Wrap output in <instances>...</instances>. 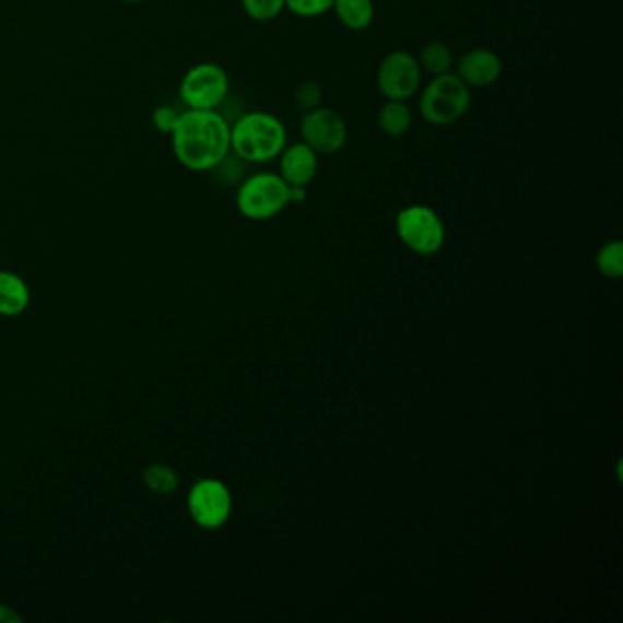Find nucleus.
Listing matches in <instances>:
<instances>
[{
	"label": "nucleus",
	"instance_id": "f257e3e1",
	"mask_svg": "<svg viewBox=\"0 0 623 623\" xmlns=\"http://www.w3.org/2000/svg\"><path fill=\"white\" fill-rule=\"evenodd\" d=\"M173 152L179 165L192 173L220 167L231 152V125L218 110H189L179 114L171 132Z\"/></svg>",
	"mask_w": 623,
	"mask_h": 623
},
{
	"label": "nucleus",
	"instance_id": "f03ea898",
	"mask_svg": "<svg viewBox=\"0 0 623 623\" xmlns=\"http://www.w3.org/2000/svg\"><path fill=\"white\" fill-rule=\"evenodd\" d=\"M287 146L284 122L269 111H247L231 127V151L245 163H268Z\"/></svg>",
	"mask_w": 623,
	"mask_h": 623
},
{
	"label": "nucleus",
	"instance_id": "7ed1b4c3",
	"mask_svg": "<svg viewBox=\"0 0 623 623\" xmlns=\"http://www.w3.org/2000/svg\"><path fill=\"white\" fill-rule=\"evenodd\" d=\"M472 92L456 72L432 78L419 97V111L432 127H448L467 114Z\"/></svg>",
	"mask_w": 623,
	"mask_h": 623
},
{
	"label": "nucleus",
	"instance_id": "20e7f679",
	"mask_svg": "<svg viewBox=\"0 0 623 623\" xmlns=\"http://www.w3.org/2000/svg\"><path fill=\"white\" fill-rule=\"evenodd\" d=\"M287 205H291L290 185L277 173L252 174L236 192L239 214L255 222L279 216Z\"/></svg>",
	"mask_w": 623,
	"mask_h": 623
},
{
	"label": "nucleus",
	"instance_id": "39448f33",
	"mask_svg": "<svg viewBox=\"0 0 623 623\" xmlns=\"http://www.w3.org/2000/svg\"><path fill=\"white\" fill-rule=\"evenodd\" d=\"M397 236L410 251L430 257L445 245V225L439 214L426 205H410L397 214Z\"/></svg>",
	"mask_w": 623,
	"mask_h": 623
},
{
	"label": "nucleus",
	"instance_id": "423d86ee",
	"mask_svg": "<svg viewBox=\"0 0 623 623\" xmlns=\"http://www.w3.org/2000/svg\"><path fill=\"white\" fill-rule=\"evenodd\" d=\"M187 510L200 529H222L233 513V494L220 479H200L187 494Z\"/></svg>",
	"mask_w": 623,
	"mask_h": 623
},
{
	"label": "nucleus",
	"instance_id": "0eeeda50",
	"mask_svg": "<svg viewBox=\"0 0 623 623\" xmlns=\"http://www.w3.org/2000/svg\"><path fill=\"white\" fill-rule=\"evenodd\" d=\"M231 81L222 67L200 62L185 73L179 84V97L192 110H218L227 97Z\"/></svg>",
	"mask_w": 623,
	"mask_h": 623
},
{
	"label": "nucleus",
	"instance_id": "6e6552de",
	"mask_svg": "<svg viewBox=\"0 0 623 623\" xmlns=\"http://www.w3.org/2000/svg\"><path fill=\"white\" fill-rule=\"evenodd\" d=\"M423 83V70L418 57L410 51H390L377 70V86L386 99L408 101L418 94Z\"/></svg>",
	"mask_w": 623,
	"mask_h": 623
},
{
	"label": "nucleus",
	"instance_id": "1a4fd4ad",
	"mask_svg": "<svg viewBox=\"0 0 623 623\" xmlns=\"http://www.w3.org/2000/svg\"><path fill=\"white\" fill-rule=\"evenodd\" d=\"M301 136L302 143H306L318 156H331L348 143V125L339 111L318 106L302 117Z\"/></svg>",
	"mask_w": 623,
	"mask_h": 623
},
{
	"label": "nucleus",
	"instance_id": "9d476101",
	"mask_svg": "<svg viewBox=\"0 0 623 623\" xmlns=\"http://www.w3.org/2000/svg\"><path fill=\"white\" fill-rule=\"evenodd\" d=\"M456 73L468 89H486L502 78L503 62L489 48H473L457 59Z\"/></svg>",
	"mask_w": 623,
	"mask_h": 623
},
{
	"label": "nucleus",
	"instance_id": "9b49d317",
	"mask_svg": "<svg viewBox=\"0 0 623 623\" xmlns=\"http://www.w3.org/2000/svg\"><path fill=\"white\" fill-rule=\"evenodd\" d=\"M280 178L290 187H306L313 184L318 173V154L306 143L285 146L280 154Z\"/></svg>",
	"mask_w": 623,
	"mask_h": 623
},
{
	"label": "nucleus",
	"instance_id": "f8f14e48",
	"mask_svg": "<svg viewBox=\"0 0 623 623\" xmlns=\"http://www.w3.org/2000/svg\"><path fill=\"white\" fill-rule=\"evenodd\" d=\"M32 293L17 273L0 269V317H19L28 309Z\"/></svg>",
	"mask_w": 623,
	"mask_h": 623
},
{
	"label": "nucleus",
	"instance_id": "ddd939ff",
	"mask_svg": "<svg viewBox=\"0 0 623 623\" xmlns=\"http://www.w3.org/2000/svg\"><path fill=\"white\" fill-rule=\"evenodd\" d=\"M331 10L339 23L351 32H364L375 21L373 0H334Z\"/></svg>",
	"mask_w": 623,
	"mask_h": 623
},
{
	"label": "nucleus",
	"instance_id": "4468645a",
	"mask_svg": "<svg viewBox=\"0 0 623 623\" xmlns=\"http://www.w3.org/2000/svg\"><path fill=\"white\" fill-rule=\"evenodd\" d=\"M413 114L407 101L386 99L379 111V127L390 138H401L412 127Z\"/></svg>",
	"mask_w": 623,
	"mask_h": 623
},
{
	"label": "nucleus",
	"instance_id": "2eb2a0df",
	"mask_svg": "<svg viewBox=\"0 0 623 623\" xmlns=\"http://www.w3.org/2000/svg\"><path fill=\"white\" fill-rule=\"evenodd\" d=\"M418 61L421 70L432 75V78L451 72V68L456 64L450 48L445 43H440V40H432V43L424 46L421 54H419Z\"/></svg>",
	"mask_w": 623,
	"mask_h": 623
},
{
	"label": "nucleus",
	"instance_id": "dca6fc26",
	"mask_svg": "<svg viewBox=\"0 0 623 623\" xmlns=\"http://www.w3.org/2000/svg\"><path fill=\"white\" fill-rule=\"evenodd\" d=\"M143 484L146 489L160 495H171L178 490L179 475L167 465H151L143 470Z\"/></svg>",
	"mask_w": 623,
	"mask_h": 623
},
{
	"label": "nucleus",
	"instance_id": "f3484780",
	"mask_svg": "<svg viewBox=\"0 0 623 623\" xmlns=\"http://www.w3.org/2000/svg\"><path fill=\"white\" fill-rule=\"evenodd\" d=\"M596 266L600 273L609 280H620L623 277V244L620 239L607 242L596 255Z\"/></svg>",
	"mask_w": 623,
	"mask_h": 623
},
{
	"label": "nucleus",
	"instance_id": "a211bd4d",
	"mask_svg": "<svg viewBox=\"0 0 623 623\" xmlns=\"http://www.w3.org/2000/svg\"><path fill=\"white\" fill-rule=\"evenodd\" d=\"M245 13L257 23H269L285 10V0H242Z\"/></svg>",
	"mask_w": 623,
	"mask_h": 623
},
{
	"label": "nucleus",
	"instance_id": "6ab92c4d",
	"mask_svg": "<svg viewBox=\"0 0 623 623\" xmlns=\"http://www.w3.org/2000/svg\"><path fill=\"white\" fill-rule=\"evenodd\" d=\"M322 86L317 81H304L296 86L295 106L296 110L302 111V114H307V111L322 106Z\"/></svg>",
	"mask_w": 623,
	"mask_h": 623
},
{
	"label": "nucleus",
	"instance_id": "aec40b11",
	"mask_svg": "<svg viewBox=\"0 0 623 623\" xmlns=\"http://www.w3.org/2000/svg\"><path fill=\"white\" fill-rule=\"evenodd\" d=\"M334 0H285V8L302 19L320 17L324 13L331 12Z\"/></svg>",
	"mask_w": 623,
	"mask_h": 623
},
{
	"label": "nucleus",
	"instance_id": "412c9836",
	"mask_svg": "<svg viewBox=\"0 0 623 623\" xmlns=\"http://www.w3.org/2000/svg\"><path fill=\"white\" fill-rule=\"evenodd\" d=\"M178 110L173 108V106H160L154 116H152V121H154V127H156L163 134H171L176 122H178Z\"/></svg>",
	"mask_w": 623,
	"mask_h": 623
},
{
	"label": "nucleus",
	"instance_id": "4be33fe9",
	"mask_svg": "<svg viewBox=\"0 0 623 623\" xmlns=\"http://www.w3.org/2000/svg\"><path fill=\"white\" fill-rule=\"evenodd\" d=\"M23 616L10 606H0V623H21Z\"/></svg>",
	"mask_w": 623,
	"mask_h": 623
},
{
	"label": "nucleus",
	"instance_id": "5701e85b",
	"mask_svg": "<svg viewBox=\"0 0 623 623\" xmlns=\"http://www.w3.org/2000/svg\"><path fill=\"white\" fill-rule=\"evenodd\" d=\"M122 2H127V4H136V2H141V0H122Z\"/></svg>",
	"mask_w": 623,
	"mask_h": 623
}]
</instances>
